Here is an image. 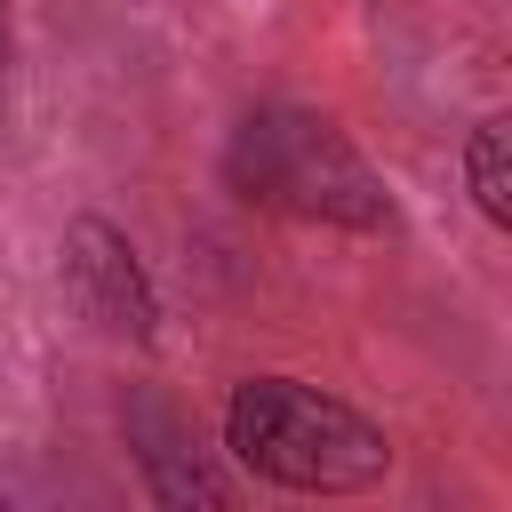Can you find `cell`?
Wrapping results in <instances>:
<instances>
[{
	"label": "cell",
	"instance_id": "cell-3",
	"mask_svg": "<svg viewBox=\"0 0 512 512\" xmlns=\"http://www.w3.org/2000/svg\"><path fill=\"white\" fill-rule=\"evenodd\" d=\"M64 288H72V304H80V320H96V328H112V336H152V280H144V264H136V248L104 224V216H80L72 232H64Z\"/></svg>",
	"mask_w": 512,
	"mask_h": 512
},
{
	"label": "cell",
	"instance_id": "cell-4",
	"mask_svg": "<svg viewBox=\"0 0 512 512\" xmlns=\"http://www.w3.org/2000/svg\"><path fill=\"white\" fill-rule=\"evenodd\" d=\"M128 448H136L144 488H152L160 504H200V512L224 504V480L200 464V448H184V424H176L160 400H136V408H128Z\"/></svg>",
	"mask_w": 512,
	"mask_h": 512
},
{
	"label": "cell",
	"instance_id": "cell-6",
	"mask_svg": "<svg viewBox=\"0 0 512 512\" xmlns=\"http://www.w3.org/2000/svg\"><path fill=\"white\" fill-rule=\"evenodd\" d=\"M8 48H16V32H8V0H0V80H8Z\"/></svg>",
	"mask_w": 512,
	"mask_h": 512
},
{
	"label": "cell",
	"instance_id": "cell-1",
	"mask_svg": "<svg viewBox=\"0 0 512 512\" xmlns=\"http://www.w3.org/2000/svg\"><path fill=\"white\" fill-rule=\"evenodd\" d=\"M224 184L248 208H272L296 224H336V232L392 224L384 176L352 152V136L328 112H304V104H256L224 144Z\"/></svg>",
	"mask_w": 512,
	"mask_h": 512
},
{
	"label": "cell",
	"instance_id": "cell-5",
	"mask_svg": "<svg viewBox=\"0 0 512 512\" xmlns=\"http://www.w3.org/2000/svg\"><path fill=\"white\" fill-rule=\"evenodd\" d=\"M464 176H472L480 216H488V224H512V128H504V120H480V128H472Z\"/></svg>",
	"mask_w": 512,
	"mask_h": 512
},
{
	"label": "cell",
	"instance_id": "cell-2",
	"mask_svg": "<svg viewBox=\"0 0 512 512\" xmlns=\"http://www.w3.org/2000/svg\"><path fill=\"white\" fill-rule=\"evenodd\" d=\"M224 440L256 480L296 496H352L392 472V440L352 400L296 376H248L224 408Z\"/></svg>",
	"mask_w": 512,
	"mask_h": 512
}]
</instances>
